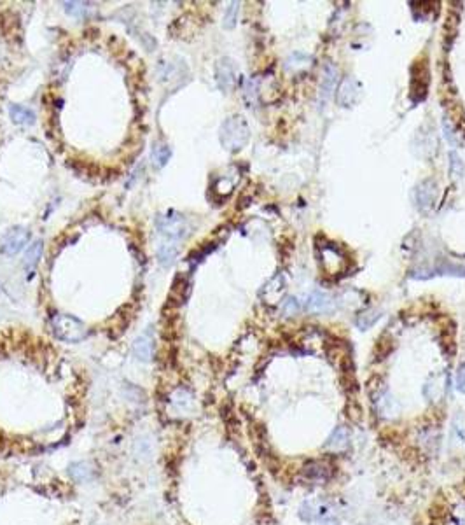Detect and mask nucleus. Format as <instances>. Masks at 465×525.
I'll return each mask as SVG.
<instances>
[{
    "label": "nucleus",
    "instance_id": "1",
    "mask_svg": "<svg viewBox=\"0 0 465 525\" xmlns=\"http://www.w3.org/2000/svg\"><path fill=\"white\" fill-rule=\"evenodd\" d=\"M219 140L229 153L242 151L250 140V128L242 116H229L223 123L219 131Z\"/></svg>",
    "mask_w": 465,
    "mask_h": 525
},
{
    "label": "nucleus",
    "instance_id": "2",
    "mask_svg": "<svg viewBox=\"0 0 465 525\" xmlns=\"http://www.w3.org/2000/svg\"><path fill=\"white\" fill-rule=\"evenodd\" d=\"M51 328L56 338L69 344H77L82 342L88 336V328L82 321L76 319L73 315H67V313H58L51 319Z\"/></svg>",
    "mask_w": 465,
    "mask_h": 525
},
{
    "label": "nucleus",
    "instance_id": "3",
    "mask_svg": "<svg viewBox=\"0 0 465 525\" xmlns=\"http://www.w3.org/2000/svg\"><path fill=\"white\" fill-rule=\"evenodd\" d=\"M156 226H158V232L161 233L163 236L172 240V242H179V240L184 238L189 230L185 217L177 212H173V210L159 216L158 219H156Z\"/></svg>",
    "mask_w": 465,
    "mask_h": 525
},
{
    "label": "nucleus",
    "instance_id": "4",
    "mask_svg": "<svg viewBox=\"0 0 465 525\" xmlns=\"http://www.w3.org/2000/svg\"><path fill=\"white\" fill-rule=\"evenodd\" d=\"M438 182H435L434 179H425V181H422L420 184L415 186V190H413V200H415V205L422 212H429V210L434 209L435 203H438Z\"/></svg>",
    "mask_w": 465,
    "mask_h": 525
},
{
    "label": "nucleus",
    "instance_id": "5",
    "mask_svg": "<svg viewBox=\"0 0 465 525\" xmlns=\"http://www.w3.org/2000/svg\"><path fill=\"white\" fill-rule=\"evenodd\" d=\"M435 275H448V277H465V265H455L448 259H439L435 267L422 268V270H413L411 277L416 280H429Z\"/></svg>",
    "mask_w": 465,
    "mask_h": 525
},
{
    "label": "nucleus",
    "instance_id": "6",
    "mask_svg": "<svg viewBox=\"0 0 465 525\" xmlns=\"http://www.w3.org/2000/svg\"><path fill=\"white\" fill-rule=\"evenodd\" d=\"M361 95H362L361 82H359L355 78H352V76H348V78L343 79L341 85H339L338 91H336V100H338V104L341 105V107L348 109V107H354V105L361 100Z\"/></svg>",
    "mask_w": 465,
    "mask_h": 525
},
{
    "label": "nucleus",
    "instance_id": "7",
    "mask_svg": "<svg viewBox=\"0 0 465 525\" xmlns=\"http://www.w3.org/2000/svg\"><path fill=\"white\" fill-rule=\"evenodd\" d=\"M30 240V232L21 226H16L11 232H8V235L2 238V245H0V251L5 256H14L19 251H23L25 245Z\"/></svg>",
    "mask_w": 465,
    "mask_h": 525
},
{
    "label": "nucleus",
    "instance_id": "8",
    "mask_svg": "<svg viewBox=\"0 0 465 525\" xmlns=\"http://www.w3.org/2000/svg\"><path fill=\"white\" fill-rule=\"evenodd\" d=\"M301 471L310 482H327L334 476V466L326 459H315L304 464Z\"/></svg>",
    "mask_w": 465,
    "mask_h": 525
},
{
    "label": "nucleus",
    "instance_id": "9",
    "mask_svg": "<svg viewBox=\"0 0 465 525\" xmlns=\"http://www.w3.org/2000/svg\"><path fill=\"white\" fill-rule=\"evenodd\" d=\"M216 81L223 91H231L236 85V65L231 58H220L216 65Z\"/></svg>",
    "mask_w": 465,
    "mask_h": 525
},
{
    "label": "nucleus",
    "instance_id": "10",
    "mask_svg": "<svg viewBox=\"0 0 465 525\" xmlns=\"http://www.w3.org/2000/svg\"><path fill=\"white\" fill-rule=\"evenodd\" d=\"M413 149L422 158H431L435 151H438V139H435L434 131L425 130L418 131L413 139Z\"/></svg>",
    "mask_w": 465,
    "mask_h": 525
},
{
    "label": "nucleus",
    "instance_id": "11",
    "mask_svg": "<svg viewBox=\"0 0 465 525\" xmlns=\"http://www.w3.org/2000/svg\"><path fill=\"white\" fill-rule=\"evenodd\" d=\"M348 448H350V431L345 425L336 427L331 436H329V440L326 441V445H324V450L327 454H332V456L346 452Z\"/></svg>",
    "mask_w": 465,
    "mask_h": 525
},
{
    "label": "nucleus",
    "instance_id": "12",
    "mask_svg": "<svg viewBox=\"0 0 465 525\" xmlns=\"http://www.w3.org/2000/svg\"><path fill=\"white\" fill-rule=\"evenodd\" d=\"M306 310L310 313H332L336 310V303L329 294L322 293V291H313L308 296Z\"/></svg>",
    "mask_w": 465,
    "mask_h": 525
},
{
    "label": "nucleus",
    "instance_id": "13",
    "mask_svg": "<svg viewBox=\"0 0 465 525\" xmlns=\"http://www.w3.org/2000/svg\"><path fill=\"white\" fill-rule=\"evenodd\" d=\"M336 82H338V70L332 63H327L324 67V76H322V85H320V102L327 104V100L331 98V93L334 89Z\"/></svg>",
    "mask_w": 465,
    "mask_h": 525
},
{
    "label": "nucleus",
    "instance_id": "14",
    "mask_svg": "<svg viewBox=\"0 0 465 525\" xmlns=\"http://www.w3.org/2000/svg\"><path fill=\"white\" fill-rule=\"evenodd\" d=\"M319 249H322V259L320 261H322L324 270L331 271V273H338V271L343 270V258L339 254V249H334L332 245H324V247Z\"/></svg>",
    "mask_w": 465,
    "mask_h": 525
},
{
    "label": "nucleus",
    "instance_id": "15",
    "mask_svg": "<svg viewBox=\"0 0 465 525\" xmlns=\"http://www.w3.org/2000/svg\"><path fill=\"white\" fill-rule=\"evenodd\" d=\"M152 350H154L152 335H150V331L142 333V335H140L133 344L135 355H137L140 361H150V357H152Z\"/></svg>",
    "mask_w": 465,
    "mask_h": 525
},
{
    "label": "nucleus",
    "instance_id": "16",
    "mask_svg": "<svg viewBox=\"0 0 465 525\" xmlns=\"http://www.w3.org/2000/svg\"><path fill=\"white\" fill-rule=\"evenodd\" d=\"M69 475L73 482H89L95 476V467L91 462H76L69 467Z\"/></svg>",
    "mask_w": 465,
    "mask_h": 525
},
{
    "label": "nucleus",
    "instance_id": "17",
    "mask_svg": "<svg viewBox=\"0 0 465 525\" xmlns=\"http://www.w3.org/2000/svg\"><path fill=\"white\" fill-rule=\"evenodd\" d=\"M179 256V245L177 242H165L161 243V247H159L158 251V259H159V265L165 268L172 267L173 262H175V259H177Z\"/></svg>",
    "mask_w": 465,
    "mask_h": 525
},
{
    "label": "nucleus",
    "instance_id": "18",
    "mask_svg": "<svg viewBox=\"0 0 465 525\" xmlns=\"http://www.w3.org/2000/svg\"><path fill=\"white\" fill-rule=\"evenodd\" d=\"M9 116L14 121L16 124H34L35 123V114L32 109L23 107V105L12 104L9 107Z\"/></svg>",
    "mask_w": 465,
    "mask_h": 525
},
{
    "label": "nucleus",
    "instance_id": "19",
    "mask_svg": "<svg viewBox=\"0 0 465 525\" xmlns=\"http://www.w3.org/2000/svg\"><path fill=\"white\" fill-rule=\"evenodd\" d=\"M381 319V312L378 309H367L364 310V312L359 313L357 317H355V324H357L359 329H362V331H365V329H370L373 328L374 324H376L378 321Z\"/></svg>",
    "mask_w": 465,
    "mask_h": 525
},
{
    "label": "nucleus",
    "instance_id": "20",
    "mask_svg": "<svg viewBox=\"0 0 465 525\" xmlns=\"http://www.w3.org/2000/svg\"><path fill=\"white\" fill-rule=\"evenodd\" d=\"M170 156H172V151H170V147L163 142H156L152 146V149H150V159H152L156 168H163V166L168 163Z\"/></svg>",
    "mask_w": 465,
    "mask_h": 525
},
{
    "label": "nucleus",
    "instance_id": "21",
    "mask_svg": "<svg viewBox=\"0 0 465 525\" xmlns=\"http://www.w3.org/2000/svg\"><path fill=\"white\" fill-rule=\"evenodd\" d=\"M439 344H441V348L442 352L446 355H450V357H453L455 354H457V340H455V329L453 328H448V329H442L441 333H439Z\"/></svg>",
    "mask_w": 465,
    "mask_h": 525
},
{
    "label": "nucleus",
    "instance_id": "22",
    "mask_svg": "<svg viewBox=\"0 0 465 525\" xmlns=\"http://www.w3.org/2000/svg\"><path fill=\"white\" fill-rule=\"evenodd\" d=\"M43 256V240H37L27 249V254H25V268L27 270H34L37 267L38 259Z\"/></svg>",
    "mask_w": 465,
    "mask_h": 525
},
{
    "label": "nucleus",
    "instance_id": "23",
    "mask_svg": "<svg viewBox=\"0 0 465 525\" xmlns=\"http://www.w3.org/2000/svg\"><path fill=\"white\" fill-rule=\"evenodd\" d=\"M392 348H394L392 338H390L389 335L381 336L380 340H378L376 347H374V357H376V361H383L385 357L392 352Z\"/></svg>",
    "mask_w": 465,
    "mask_h": 525
},
{
    "label": "nucleus",
    "instance_id": "24",
    "mask_svg": "<svg viewBox=\"0 0 465 525\" xmlns=\"http://www.w3.org/2000/svg\"><path fill=\"white\" fill-rule=\"evenodd\" d=\"M240 2H231L229 8L226 9V14H224V21L223 27L226 30H231V28H235L236 23H238V12H240Z\"/></svg>",
    "mask_w": 465,
    "mask_h": 525
},
{
    "label": "nucleus",
    "instance_id": "25",
    "mask_svg": "<svg viewBox=\"0 0 465 525\" xmlns=\"http://www.w3.org/2000/svg\"><path fill=\"white\" fill-rule=\"evenodd\" d=\"M442 130H444L446 140L451 144V146L457 147L458 144H460V133H458L457 126H455V124L451 123L448 118H444V120H442Z\"/></svg>",
    "mask_w": 465,
    "mask_h": 525
},
{
    "label": "nucleus",
    "instance_id": "26",
    "mask_svg": "<svg viewBox=\"0 0 465 525\" xmlns=\"http://www.w3.org/2000/svg\"><path fill=\"white\" fill-rule=\"evenodd\" d=\"M301 306H299V302H297L296 298H287V300H284V303H282V313H284L285 317H296L297 313H299Z\"/></svg>",
    "mask_w": 465,
    "mask_h": 525
},
{
    "label": "nucleus",
    "instance_id": "27",
    "mask_svg": "<svg viewBox=\"0 0 465 525\" xmlns=\"http://www.w3.org/2000/svg\"><path fill=\"white\" fill-rule=\"evenodd\" d=\"M88 2H65V11L72 16H82L88 11Z\"/></svg>",
    "mask_w": 465,
    "mask_h": 525
},
{
    "label": "nucleus",
    "instance_id": "28",
    "mask_svg": "<svg viewBox=\"0 0 465 525\" xmlns=\"http://www.w3.org/2000/svg\"><path fill=\"white\" fill-rule=\"evenodd\" d=\"M450 168L455 177H462L464 175V163H462L460 156L457 153H450Z\"/></svg>",
    "mask_w": 465,
    "mask_h": 525
},
{
    "label": "nucleus",
    "instance_id": "29",
    "mask_svg": "<svg viewBox=\"0 0 465 525\" xmlns=\"http://www.w3.org/2000/svg\"><path fill=\"white\" fill-rule=\"evenodd\" d=\"M346 414H348V417H350L352 421L355 422V424H359V422H361L362 410H361V406H359V403H357V406H355V410H354L352 403L348 401V406H346Z\"/></svg>",
    "mask_w": 465,
    "mask_h": 525
},
{
    "label": "nucleus",
    "instance_id": "30",
    "mask_svg": "<svg viewBox=\"0 0 465 525\" xmlns=\"http://www.w3.org/2000/svg\"><path fill=\"white\" fill-rule=\"evenodd\" d=\"M457 389L460 390L462 394H465V364H462V366L458 368V373H457Z\"/></svg>",
    "mask_w": 465,
    "mask_h": 525
},
{
    "label": "nucleus",
    "instance_id": "31",
    "mask_svg": "<svg viewBox=\"0 0 465 525\" xmlns=\"http://www.w3.org/2000/svg\"><path fill=\"white\" fill-rule=\"evenodd\" d=\"M458 491H460V492H462V495H464V498H465V482L462 483L460 487H458Z\"/></svg>",
    "mask_w": 465,
    "mask_h": 525
}]
</instances>
